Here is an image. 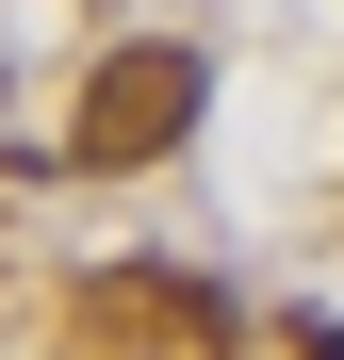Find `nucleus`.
I'll use <instances>...</instances> for the list:
<instances>
[{
    "label": "nucleus",
    "instance_id": "f257e3e1",
    "mask_svg": "<svg viewBox=\"0 0 344 360\" xmlns=\"http://www.w3.org/2000/svg\"><path fill=\"white\" fill-rule=\"evenodd\" d=\"M197 98H213V66H197V49H115V66L82 82V115H66V164H164V148H181L197 131Z\"/></svg>",
    "mask_w": 344,
    "mask_h": 360
},
{
    "label": "nucleus",
    "instance_id": "f03ea898",
    "mask_svg": "<svg viewBox=\"0 0 344 360\" xmlns=\"http://www.w3.org/2000/svg\"><path fill=\"white\" fill-rule=\"evenodd\" d=\"M82 344H229V311H213V278H181V262H115L98 295H82Z\"/></svg>",
    "mask_w": 344,
    "mask_h": 360
}]
</instances>
